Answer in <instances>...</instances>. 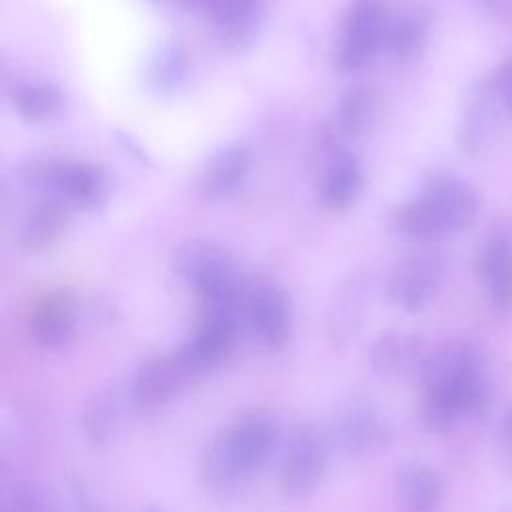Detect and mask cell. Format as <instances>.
<instances>
[{
	"label": "cell",
	"instance_id": "1",
	"mask_svg": "<svg viewBox=\"0 0 512 512\" xmlns=\"http://www.w3.org/2000/svg\"><path fill=\"white\" fill-rule=\"evenodd\" d=\"M422 418L430 430H448L462 416L488 408L482 360L466 342H446L428 352L422 368Z\"/></svg>",
	"mask_w": 512,
	"mask_h": 512
},
{
	"label": "cell",
	"instance_id": "2",
	"mask_svg": "<svg viewBox=\"0 0 512 512\" xmlns=\"http://www.w3.org/2000/svg\"><path fill=\"white\" fill-rule=\"evenodd\" d=\"M278 440V424L270 412L252 410L236 416L204 448L200 476L214 490H226L260 470Z\"/></svg>",
	"mask_w": 512,
	"mask_h": 512
},
{
	"label": "cell",
	"instance_id": "3",
	"mask_svg": "<svg viewBox=\"0 0 512 512\" xmlns=\"http://www.w3.org/2000/svg\"><path fill=\"white\" fill-rule=\"evenodd\" d=\"M172 268L198 292L202 306H234L244 310L248 284L236 274L232 256L224 246L202 238L188 240L176 248Z\"/></svg>",
	"mask_w": 512,
	"mask_h": 512
},
{
	"label": "cell",
	"instance_id": "4",
	"mask_svg": "<svg viewBox=\"0 0 512 512\" xmlns=\"http://www.w3.org/2000/svg\"><path fill=\"white\" fill-rule=\"evenodd\" d=\"M24 182L54 196L68 208L98 210L110 194V176L102 166L88 162H42L22 174Z\"/></svg>",
	"mask_w": 512,
	"mask_h": 512
},
{
	"label": "cell",
	"instance_id": "5",
	"mask_svg": "<svg viewBox=\"0 0 512 512\" xmlns=\"http://www.w3.org/2000/svg\"><path fill=\"white\" fill-rule=\"evenodd\" d=\"M244 310L234 306H202L194 332L178 348L194 376H204L222 366L236 348Z\"/></svg>",
	"mask_w": 512,
	"mask_h": 512
},
{
	"label": "cell",
	"instance_id": "6",
	"mask_svg": "<svg viewBox=\"0 0 512 512\" xmlns=\"http://www.w3.org/2000/svg\"><path fill=\"white\" fill-rule=\"evenodd\" d=\"M388 16L380 0H354L344 16L342 36L336 52L338 68L354 72L374 60L386 46Z\"/></svg>",
	"mask_w": 512,
	"mask_h": 512
},
{
	"label": "cell",
	"instance_id": "7",
	"mask_svg": "<svg viewBox=\"0 0 512 512\" xmlns=\"http://www.w3.org/2000/svg\"><path fill=\"white\" fill-rule=\"evenodd\" d=\"M328 466V440L316 426H300L280 466V488L286 496L304 498L318 490Z\"/></svg>",
	"mask_w": 512,
	"mask_h": 512
},
{
	"label": "cell",
	"instance_id": "8",
	"mask_svg": "<svg viewBox=\"0 0 512 512\" xmlns=\"http://www.w3.org/2000/svg\"><path fill=\"white\" fill-rule=\"evenodd\" d=\"M446 260L436 250H420L402 258L388 276L386 298L406 312L422 310L438 292Z\"/></svg>",
	"mask_w": 512,
	"mask_h": 512
},
{
	"label": "cell",
	"instance_id": "9",
	"mask_svg": "<svg viewBox=\"0 0 512 512\" xmlns=\"http://www.w3.org/2000/svg\"><path fill=\"white\" fill-rule=\"evenodd\" d=\"M332 440L352 456L378 452L394 440L390 418L372 402H352L332 422Z\"/></svg>",
	"mask_w": 512,
	"mask_h": 512
},
{
	"label": "cell",
	"instance_id": "10",
	"mask_svg": "<svg viewBox=\"0 0 512 512\" xmlns=\"http://www.w3.org/2000/svg\"><path fill=\"white\" fill-rule=\"evenodd\" d=\"M244 324L268 350L284 348L292 338V314L286 294L270 282L248 284Z\"/></svg>",
	"mask_w": 512,
	"mask_h": 512
},
{
	"label": "cell",
	"instance_id": "11",
	"mask_svg": "<svg viewBox=\"0 0 512 512\" xmlns=\"http://www.w3.org/2000/svg\"><path fill=\"white\" fill-rule=\"evenodd\" d=\"M194 378V372L178 350L150 356L130 380L132 404L138 408H158L178 396Z\"/></svg>",
	"mask_w": 512,
	"mask_h": 512
},
{
	"label": "cell",
	"instance_id": "12",
	"mask_svg": "<svg viewBox=\"0 0 512 512\" xmlns=\"http://www.w3.org/2000/svg\"><path fill=\"white\" fill-rule=\"evenodd\" d=\"M370 300L372 282L368 274H352L334 292L326 318L328 340L334 350H346L354 344L366 322Z\"/></svg>",
	"mask_w": 512,
	"mask_h": 512
},
{
	"label": "cell",
	"instance_id": "13",
	"mask_svg": "<svg viewBox=\"0 0 512 512\" xmlns=\"http://www.w3.org/2000/svg\"><path fill=\"white\" fill-rule=\"evenodd\" d=\"M422 196L428 200L446 234L466 230L478 214L476 190L450 172H434L424 182Z\"/></svg>",
	"mask_w": 512,
	"mask_h": 512
},
{
	"label": "cell",
	"instance_id": "14",
	"mask_svg": "<svg viewBox=\"0 0 512 512\" xmlns=\"http://www.w3.org/2000/svg\"><path fill=\"white\" fill-rule=\"evenodd\" d=\"M76 304L66 292H48L38 298L28 314V334L36 346L56 350L76 334Z\"/></svg>",
	"mask_w": 512,
	"mask_h": 512
},
{
	"label": "cell",
	"instance_id": "15",
	"mask_svg": "<svg viewBox=\"0 0 512 512\" xmlns=\"http://www.w3.org/2000/svg\"><path fill=\"white\" fill-rule=\"evenodd\" d=\"M128 400L132 402V390L124 378H112L96 388L82 408L84 434L94 444L110 442L122 426Z\"/></svg>",
	"mask_w": 512,
	"mask_h": 512
},
{
	"label": "cell",
	"instance_id": "16",
	"mask_svg": "<svg viewBox=\"0 0 512 512\" xmlns=\"http://www.w3.org/2000/svg\"><path fill=\"white\" fill-rule=\"evenodd\" d=\"M428 352L418 334L404 330H386L372 342L368 358L370 366L380 376H400L420 372Z\"/></svg>",
	"mask_w": 512,
	"mask_h": 512
},
{
	"label": "cell",
	"instance_id": "17",
	"mask_svg": "<svg viewBox=\"0 0 512 512\" xmlns=\"http://www.w3.org/2000/svg\"><path fill=\"white\" fill-rule=\"evenodd\" d=\"M250 170V152L242 144H228L218 150L200 170L196 188L204 198L216 200L234 194Z\"/></svg>",
	"mask_w": 512,
	"mask_h": 512
},
{
	"label": "cell",
	"instance_id": "18",
	"mask_svg": "<svg viewBox=\"0 0 512 512\" xmlns=\"http://www.w3.org/2000/svg\"><path fill=\"white\" fill-rule=\"evenodd\" d=\"M376 114V92L370 86L350 88L338 102L332 124L328 126L324 144L328 152L344 150L342 144L360 136Z\"/></svg>",
	"mask_w": 512,
	"mask_h": 512
},
{
	"label": "cell",
	"instance_id": "19",
	"mask_svg": "<svg viewBox=\"0 0 512 512\" xmlns=\"http://www.w3.org/2000/svg\"><path fill=\"white\" fill-rule=\"evenodd\" d=\"M478 276L498 310L512 308V240L506 236L490 238L478 256Z\"/></svg>",
	"mask_w": 512,
	"mask_h": 512
},
{
	"label": "cell",
	"instance_id": "20",
	"mask_svg": "<svg viewBox=\"0 0 512 512\" xmlns=\"http://www.w3.org/2000/svg\"><path fill=\"white\" fill-rule=\"evenodd\" d=\"M394 490L406 512H436L444 498L440 474L426 466L408 462L394 474Z\"/></svg>",
	"mask_w": 512,
	"mask_h": 512
},
{
	"label": "cell",
	"instance_id": "21",
	"mask_svg": "<svg viewBox=\"0 0 512 512\" xmlns=\"http://www.w3.org/2000/svg\"><path fill=\"white\" fill-rule=\"evenodd\" d=\"M68 206L54 196H46L36 202L24 216L18 244L26 252H42L50 248L66 228Z\"/></svg>",
	"mask_w": 512,
	"mask_h": 512
},
{
	"label": "cell",
	"instance_id": "22",
	"mask_svg": "<svg viewBox=\"0 0 512 512\" xmlns=\"http://www.w3.org/2000/svg\"><path fill=\"white\" fill-rule=\"evenodd\" d=\"M362 188V172L358 160L346 152L336 150L320 178V202L330 210L348 208Z\"/></svg>",
	"mask_w": 512,
	"mask_h": 512
},
{
	"label": "cell",
	"instance_id": "23",
	"mask_svg": "<svg viewBox=\"0 0 512 512\" xmlns=\"http://www.w3.org/2000/svg\"><path fill=\"white\" fill-rule=\"evenodd\" d=\"M264 6V0H226L212 16L222 42L232 48L250 44L264 20Z\"/></svg>",
	"mask_w": 512,
	"mask_h": 512
},
{
	"label": "cell",
	"instance_id": "24",
	"mask_svg": "<svg viewBox=\"0 0 512 512\" xmlns=\"http://www.w3.org/2000/svg\"><path fill=\"white\" fill-rule=\"evenodd\" d=\"M12 102L24 120L38 124L60 114L64 96L50 82H20L12 88Z\"/></svg>",
	"mask_w": 512,
	"mask_h": 512
},
{
	"label": "cell",
	"instance_id": "25",
	"mask_svg": "<svg viewBox=\"0 0 512 512\" xmlns=\"http://www.w3.org/2000/svg\"><path fill=\"white\" fill-rule=\"evenodd\" d=\"M188 68L190 62L186 50L176 42H168L160 46L152 56L146 68V82L154 92L168 94L184 82V78L188 76Z\"/></svg>",
	"mask_w": 512,
	"mask_h": 512
},
{
	"label": "cell",
	"instance_id": "26",
	"mask_svg": "<svg viewBox=\"0 0 512 512\" xmlns=\"http://www.w3.org/2000/svg\"><path fill=\"white\" fill-rule=\"evenodd\" d=\"M396 228L406 238L418 240V242H432L442 236H446V230L442 222L438 220L436 212L428 204V200L420 194L418 198L406 202L400 206V210L394 216Z\"/></svg>",
	"mask_w": 512,
	"mask_h": 512
},
{
	"label": "cell",
	"instance_id": "27",
	"mask_svg": "<svg viewBox=\"0 0 512 512\" xmlns=\"http://www.w3.org/2000/svg\"><path fill=\"white\" fill-rule=\"evenodd\" d=\"M426 36V20L420 14H404L390 20L384 48H388L396 58H412L424 48Z\"/></svg>",
	"mask_w": 512,
	"mask_h": 512
},
{
	"label": "cell",
	"instance_id": "28",
	"mask_svg": "<svg viewBox=\"0 0 512 512\" xmlns=\"http://www.w3.org/2000/svg\"><path fill=\"white\" fill-rule=\"evenodd\" d=\"M490 88L500 104V108L504 110H512V60L506 62L504 66H500L490 78Z\"/></svg>",
	"mask_w": 512,
	"mask_h": 512
},
{
	"label": "cell",
	"instance_id": "29",
	"mask_svg": "<svg viewBox=\"0 0 512 512\" xmlns=\"http://www.w3.org/2000/svg\"><path fill=\"white\" fill-rule=\"evenodd\" d=\"M68 492H70L74 512H106V508L92 496L88 486L84 482H80L78 478L70 480Z\"/></svg>",
	"mask_w": 512,
	"mask_h": 512
},
{
	"label": "cell",
	"instance_id": "30",
	"mask_svg": "<svg viewBox=\"0 0 512 512\" xmlns=\"http://www.w3.org/2000/svg\"><path fill=\"white\" fill-rule=\"evenodd\" d=\"M174 4H178V6H182V8H186V10H192V12H202V14H206V16H214L220 8H222V4L226 2V0H172Z\"/></svg>",
	"mask_w": 512,
	"mask_h": 512
},
{
	"label": "cell",
	"instance_id": "31",
	"mask_svg": "<svg viewBox=\"0 0 512 512\" xmlns=\"http://www.w3.org/2000/svg\"><path fill=\"white\" fill-rule=\"evenodd\" d=\"M476 2L498 20H508L512 16V0H476Z\"/></svg>",
	"mask_w": 512,
	"mask_h": 512
},
{
	"label": "cell",
	"instance_id": "32",
	"mask_svg": "<svg viewBox=\"0 0 512 512\" xmlns=\"http://www.w3.org/2000/svg\"><path fill=\"white\" fill-rule=\"evenodd\" d=\"M500 446L502 450L512 456V410H508V414L502 418L500 422Z\"/></svg>",
	"mask_w": 512,
	"mask_h": 512
},
{
	"label": "cell",
	"instance_id": "33",
	"mask_svg": "<svg viewBox=\"0 0 512 512\" xmlns=\"http://www.w3.org/2000/svg\"><path fill=\"white\" fill-rule=\"evenodd\" d=\"M142 512H166V510L160 508V506H148V508H144Z\"/></svg>",
	"mask_w": 512,
	"mask_h": 512
},
{
	"label": "cell",
	"instance_id": "34",
	"mask_svg": "<svg viewBox=\"0 0 512 512\" xmlns=\"http://www.w3.org/2000/svg\"><path fill=\"white\" fill-rule=\"evenodd\" d=\"M154 2H158V0H154Z\"/></svg>",
	"mask_w": 512,
	"mask_h": 512
}]
</instances>
